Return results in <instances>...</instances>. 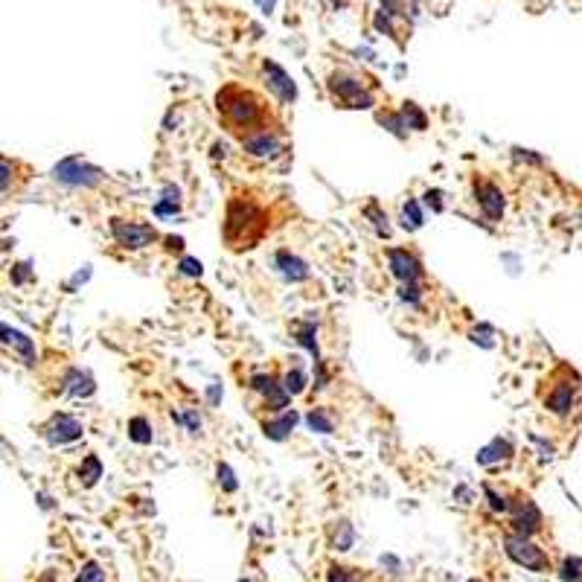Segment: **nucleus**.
Segmentation results:
<instances>
[{
	"label": "nucleus",
	"mask_w": 582,
	"mask_h": 582,
	"mask_svg": "<svg viewBox=\"0 0 582 582\" xmlns=\"http://www.w3.org/2000/svg\"><path fill=\"white\" fill-rule=\"evenodd\" d=\"M216 108H219V116L224 120V126L245 137L250 131H259V128H268V105L262 102V96H257L254 90H248L242 85H224L219 93H216Z\"/></svg>",
	"instance_id": "f257e3e1"
},
{
	"label": "nucleus",
	"mask_w": 582,
	"mask_h": 582,
	"mask_svg": "<svg viewBox=\"0 0 582 582\" xmlns=\"http://www.w3.org/2000/svg\"><path fill=\"white\" fill-rule=\"evenodd\" d=\"M268 230L265 212L250 201V198H233L227 204V216H224V242L239 250V248H254L262 233Z\"/></svg>",
	"instance_id": "f03ea898"
},
{
	"label": "nucleus",
	"mask_w": 582,
	"mask_h": 582,
	"mask_svg": "<svg viewBox=\"0 0 582 582\" xmlns=\"http://www.w3.org/2000/svg\"><path fill=\"white\" fill-rule=\"evenodd\" d=\"M329 93H332V100L341 102L344 108H373L376 105V93L367 90V85L356 76H346V73H332L329 76Z\"/></svg>",
	"instance_id": "7ed1b4c3"
},
{
	"label": "nucleus",
	"mask_w": 582,
	"mask_h": 582,
	"mask_svg": "<svg viewBox=\"0 0 582 582\" xmlns=\"http://www.w3.org/2000/svg\"><path fill=\"white\" fill-rule=\"evenodd\" d=\"M503 550H507V556L515 562V565L521 568H527V571H548L550 568V559L548 553L541 550L539 545H533L530 536H521V533H510L507 539H503Z\"/></svg>",
	"instance_id": "20e7f679"
},
{
	"label": "nucleus",
	"mask_w": 582,
	"mask_h": 582,
	"mask_svg": "<svg viewBox=\"0 0 582 582\" xmlns=\"http://www.w3.org/2000/svg\"><path fill=\"white\" fill-rule=\"evenodd\" d=\"M53 178L58 184H65V187H73V189H88V187H96L102 178H105V172L102 169H96L90 166L88 161L82 158H65L62 163H55L53 166Z\"/></svg>",
	"instance_id": "39448f33"
},
{
	"label": "nucleus",
	"mask_w": 582,
	"mask_h": 582,
	"mask_svg": "<svg viewBox=\"0 0 582 582\" xmlns=\"http://www.w3.org/2000/svg\"><path fill=\"white\" fill-rule=\"evenodd\" d=\"M111 236L116 245L126 250H143L158 239V230L143 222H126V219H111Z\"/></svg>",
	"instance_id": "423d86ee"
},
{
	"label": "nucleus",
	"mask_w": 582,
	"mask_h": 582,
	"mask_svg": "<svg viewBox=\"0 0 582 582\" xmlns=\"http://www.w3.org/2000/svg\"><path fill=\"white\" fill-rule=\"evenodd\" d=\"M510 518H513V533H521V536H533L541 530V513L539 507L527 498V495H515L513 503H510Z\"/></svg>",
	"instance_id": "0eeeda50"
},
{
	"label": "nucleus",
	"mask_w": 582,
	"mask_h": 582,
	"mask_svg": "<svg viewBox=\"0 0 582 582\" xmlns=\"http://www.w3.org/2000/svg\"><path fill=\"white\" fill-rule=\"evenodd\" d=\"M41 434H44V440L50 445H67V442L79 440L85 434V425L76 417H70V414H53L50 422H44Z\"/></svg>",
	"instance_id": "6e6552de"
},
{
	"label": "nucleus",
	"mask_w": 582,
	"mask_h": 582,
	"mask_svg": "<svg viewBox=\"0 0 582 582\" xmlns=\"http://www.w3.org/2000/svg\"><path fill=\"white\" fill-rule=\"evenodd\" d=\"M576 405V384L571 379H553L545 393V407L553 417H568Z\"/></svg>",
	"instance_id": "1a4fd4ad"
},
{
	"label": "nucleus",
	"mask_w": 582,
	"mask_h": 582,
	"mask_svg": "<svg viewBox=\"0 0 582 582\" xmlns=\"http://www.w3.org/2000/svg\"><path fill=\"white\" fill-rule=\"evenodd\" d=\"M387 265H391V274L399 283H419L422 280V262L405 248H391L387 250Z\"/></svg>",
	"instance_id": "9d476101"
},
{
	"label": "nucleus",
	"mask_w": 582,
	"mask_h": 582,
	"mask_svg": "<svg viewBox=\"0 0 582 582\" xmlns=\"http://www.w3.org/2000/svg\"><path fill=\"white\" fill-rule=\"evenodd\" d=\"M475 201L489 222L503 219V207H507V201H503L501 187H495L492 181H475Z\"/></svg>",
	"instance_id": "9b49d317"
},
{
	"label": "nucleus",
	"mask_w": 582,
	"mask_h": 582,
	"mask_svg": "<svg viewBox=\"0 0 582 582\" xmlns=\"http://www.w3.org/2000/svg\"><path fill=\"white\" fill-rule=\"evenodd\" d=\"M242 149L250 154V158H259V161H268L283 149L280 146V137L274 128H259V131H250L242 137Z\"/></svg>",
	"instance_id": "f8f14e48"
},
{
	"label": "nucleus",
	"mask_w": 582,
	"mask_h": 582,
	"mask_svg": "<svg viewBox=\"0 0 582 582\" xmlns=\"http://www.w3.org/2000/svg\"><path fill=\"white\" fill-rule=\"evenodd\" d=\"M262 70H265V79H268V90L277 96L280 102H295L297 100V85H295V79L277 65V62H262Z\"/></svg>",
	"instance_id": "ddd939ff"
},
{
	"label": "nucleus",
	"mask_w": 582,
	"mask_h": 582,
	"mask_svg": "<svg viewBox=\"0 0 582 582\" xmlns=\"http://www.w3.org/2000/svg\"><path fill=\"white\" fill-rule=\"evenodd\" d=\"M513 442L510 440H501L495 437L489 445H483V449L478 452V466H483V469H498V466H507L513 460Z\"/></svg>",
	"instance_id": "4468645a"
},
{
	"label": "nucleus",
	"mask_w": 582,
	"mask_h": 582,
	"mask_svg": "<svg viewBox=\"0 0 582 582\" xmlns=\"http://www.w3.org/2000/svg\"><path fill=\"white\" fill-rule=\"evenodd\" d=\"M274 265L280 268V274H283L285 280H291V283H300V280L309 277V265H306L300 257L288 254V250H280V254L274 257Z\"/></svg>",
	"instance_id": "2eb2a0df"
},
{
	"label": "nucleus",
	"mask_w": 582,
	"mask_h": 582,
	"mask_svg": "<svg viewBox=\"0 0 582 582\" xmlns=\"http://www.w3.org/2000/svg\"><path fill=\"white\" fill-rule=\"evenodd\" d=\"M295 425H297V414L285 407V411H283L277 419H265V422H262V434H265L268 440H277V442H280V440H285L291 431H295Z\"/></svg>",
	"instance_id": "dca6fc26"
},
{
	"label": "nucleus",
	"mask_w": 582,
	"mask_h": 582,
	"mask_svg": "<svg viewBox=\"0 0 582 582\" xmlns=\"http://www.w3.org/2000/svg\"><path fill=\"white\" fill-rule=\"evenodd\" d=\"M4 341L18 349V356L24 358V364H29V367L35 364V346H32V341L27 335H21V332H15V329H9V323H4Z\"/></svg>",
	"instance_id": "f3484780"
},
{
	"label": "nucleus",
	"mask_w": 582,
	"mask_h": 582,
	"mask_svg": "<svg viewBox=\"0 0 582 582\" xmlns=\"http://www.w3.org/2000/svg\"><path fill=\"white\" fill-rule=\"evenodd\" d=\"M65 391L73 393V396H90L96 391V384L82 370H67V376H65Z\"/></svg>",
	"instance_id": "a211bd4d"
},
{
	"label": "nucleus",
	"mask_w": 582,
	"mask_h": 582,
	"mask_svg": "<svg viewBox=\"0 0 582 582\" xmlns=\"http://www.w3.org/2000/svg\"><path fill=\"white\" fill-rule=\"evenodd\" d=\"M128 437L137 442V445H149V442L154 440L149 419H143V417H131V419H128Z\"/></svg>",
	"instance_id": "6ab92c4d"
},
{
	"label": "nucleus",
	"mask_w": 582,
	"mask_h": 582,
	"mask_svg": "<svg viewBox=\"0 0 582 582\" xmlns=\"http://www.w3.org/2000/svg\"><path fill=\"white\" fill-rule=\"evenodd\" d=\"M402 120H405L407 128H414V131H425V128H428V116L419 111L417 102H405L402 105Z\"/></svg>",
	"instance_id": "aec40b11"
},
{
	"label": "nucleus",
	"mask_w": 582,
	"mask_h": 582,
	"mask_svg": "<svg viewBox=\"0 0 582 582\" xmlns=\"http://www.w3.org/2000/svg\"><path fill=\"white\" fill-rule=\"evenodd\" d=\"M79 478H82L85 487H93V483L102 478V463H100V457H96V454H88V457L82 460V466H79Z\"/></svg>",
	"instance_id": "412c9836"
},
{
	"label": "nucleus",
	"mask_w": 582,
	"mask_h": 582,
	"mask_svg": "<svg viewBox=\"0 0 582 582\" xmlns=\"http://www.w3.org/2000/svg\"><path fill=\"white\" fill-rule=\"evenodd\" d=\"M402 224L407 227V230H419L422 227V210H419V204L414 201V198H407L405 201V207H402Z\"/></svg>",
	"instance_id": "4be33fe9"
},
{
	"label": "nucleus",
	"mask_w": 582,
	"mask_h": 582,
	"mask_svg": "<svg viewBox=\"0 0 582 582\" xmlns=\"http://www.w3.org/2000/svg\"><path fill=\"white\" fill-rule=\"evenodd\" d=\"M306 422H309V428H312V431H320V434H332V428H335L332 419L326 417L323 407H315V411L306 417Z\"/></svg>",
	"instance_id": "5701e85b"
},
{
	"label": "nucleus",
	"mask_w": 582,
	"mask_h": 582,
	"mask_svg": "<svg viewBox=\"0 0 582 582\" xmlns=\"http://www.w3.org/2000/svg\"><path fill=\"white\" fill-rule=\"evenodd\" d=\"M559 576L565 582H582V559H576V556L565 559L562 568H559Z\"/></svg>",
	"instance_id": "b1692460"
},
{
	"label": "nucleus",
	"mask_w": 582,
	"mask_h": 582,
	"mask_svg": "<svg viewBox=\"0 0 582 582\" xmlns=\"http://www.w3.org/2000/svg\"><path fill=\"white\" fill-rule=\"evenodd\" d=\"M379 120H381V126H387V131H393L396 137H405V134H407V131H405L407 126H405V120H402V114L381 111V114H379Z\"/></svg>",
	"instance_id": "393cba45"
},
{
	"label": "nucleus",
	"mask_w": 582,
	"mask_h": 582,
	"mask_svg": "<svg viewBox=\"0 0 582 582\" xmlns=\"http://www.w3.org/2000/svg\"><path fill=\"white\" fill-rule=\"evenodd\" d=\"M283 384H285V391H288L291 396L303 393V391H306V376H303V370H288V373L283 376Z\"/></svg>",
	"instance_id": "a878e982"
},
{
	"label": "nucleus",
	"mask_w": 582,
	"mask_h": 582,
	"mask_svg": "<svg viewBox=\"0 0 582 582\" xmlns=\"http://www.w3.org/2000/svg\"><path fill=\"white\" fill-rule=\"evenodd\" d=\"M76 582H105V571H102V565H96V562H85Z\"/></svg>",
	"instance_id": "bb28decb"
},
{
	"label": "nucleus",
	"mask_w": 582,
	"mask_h": 582,
	"mask_svg": "<svg viewBox=\"0 0 582 582\" xmlns=\"http://www.w3.org/2000/svg\"><path fill=\"white\" fill-rule=\"evenodd\" d=\"M338 527H341V533H335V548L338 550H349V545H353V527H349L346 521H341Z\"/></svg>",
	"instance_id": "cd10ccee"
},
{
	"label": "nucleus",
	"mask_w": 582,
	"mask_h": 582,
	"mask_svg": "<svg viewBox=\"0 0 582 582\" xmlns=\"http://www.w3.org/2000/svg\"><path fill=\"white\" fill-rule=\"evenodd\" d=\"M399 297H402L405 303H419V300H422V288H419L417 283H402Z\"/></svg>",
	"instance_id": "c85d7f7f"
},
{
	"label": "nucleus",
	"mask_w": 582,
	"mask_h": 582,
	"mask_svg": "<svg viewBox=\"0 0 582 582\" xmlns=\"http://www.w3.org/2000/svg\"><path fill=\"white\" fill-rule=\"evenodd\" d=\"M219 483L224 487V492H236V478H233V472H230V466L227 463H219Z\"/></svg>",
	"instance_id": "c756f323"
},
{
	"label": "nucleus",
	"mask_w": 582,
	"mask_h": 582,
	"mask_svg": "<svg viewBox=\"0 0 582 582\" xmlns=\"http://www.w3.org/2000/svg\"><path fill=\"white\" fill-rule=\"evenodd\" d=\"M370 219H376V230H379V236H391V224H387V216H381V212L376 207H367L364 210Z\"/></svg>",
	"instance_id": "7c9ffc66"
},
{
	"label": "nucleus",
	"mask_w": 582,
	"mask_h": 582,
	"mask_svg": "<svg viewBox=\"0 0 582 582\" xmlns=\"http://www.w3.org/2000/svg\"><path fill=\"white\" fill-rule=\"evenodd\" d=\"M483 492H487V498H489V507H492L495 513H507V510H510V503L503 501V498H501L492 487H483Z\"/></svg>",
	"instance_id": "2f4dec72"
},
{
	"label": "nucleus",
	"mask_w": 582,
	"mask_h": 582,
	"mask_svg": "<svg viewBox=\"0 0 582 582\" xmlns=\"http://www.w3.org/2000/svg\"><path fill=\"white\" fill-rule=\"evenodd\" d=\"M181 274H187V277H201V262L192 259V257H184L181 259Z\"/></svg>",
	"instance_id": "473e14b6"
},
{
	"label": "nucleus",
	"mask_w": 582,
	"mask_h": 582,
	"mask_svg": "<svg viewBox=\"0 0 582 582\" xmlns=\"http://www.w3.org/2000/svg\"><path fill=\"white\" fill-rule=\"evenodd\" d=\"M329 582H356V576L349 574V568H329Z\"/></svg>",
	"instance_id": "72a5a7b5"
},
{
	"label": "nucleus",
	"mask_w": 582,
	"mask_h": 582,
	"mask_svg": "<svg viewBox=\"0 0 582 582\" xmlns=\"http://www.w3.org/2000/svg\"><path fill=\"white\" fill-rule=\"evenodd\" d=\"M425 204H428L434 212H442V192L440 189H428V192H425Z\"/></svg>",
	"instance_id": "f704fd0d"
},
{
	"label": "nucleus",
	"mask_w": 582,
	"mask_h": 582,
	"mask_svg": "<svg viewBox=\"0 0 582 582\" xmlns=\"http://www.w3.org/2000/svg\"><path fill=\"white\" fill-rule=\"evenodd\" d=\"M387 15H391V12H379L376 15V29H381V32H387L391 38H396V29H393L391 21H387Z\"/></svg>",
	"instance_id": "c9c22d12"
},
{
	"label": "nucleus",
	"mask_w": 582,
	"mask_h": 582,
	"mask_svg": "<svg viewBox=\"0 0 582 582\" xmlns=\"http://www.w3.org/2000/svg\"><path fill=\"white\" fill-rule=\"evenodd\" d=\"M15 268H18V271H15V277H12V280H15V283H24V280L29 277V274H27V268H29V265H15Z\"/></svg>",
	"instance_id": "e433bc0d"
},
{
	"label": "nucleus",
	"mask_w": 582,
	"mask_h": 582,
	"mask_svg": "<svg viewBox=\"0 0 582 582\" xmlns=\"http://www.w3.org/2000/svg\"><path fill=\"white\" fill-rule=\"evenodd\" d=\"M166 248H169V250H181V248H184V239L169 236V239H166Z\"/></svg>",
	"instance_id": "4c0bfd02"
},
{
	"label": "nucleus",
	"mask_w": 582,
	"mask_h": 582,
	"mask_svg": "<svg viewBox=\"0 0 582 582\" xmlns=\"http://www.w3.org/2000/svg\"><path fill=\"white\" fill-rule=\"evenodd\" d=\"M469 582H480V579H469Z\"/></svg>",
	"instance_id": "58836bf2"
}]
</instances>
